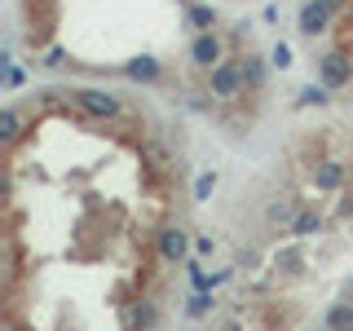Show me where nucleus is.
<instances>
[{"label": "nucleus", "mask_w": 353, "mask_h": 331, "mask_svg": "<svg viewBox=\"0 0 353 331\" xmlns=\"http://www.w3.org/2000/svg\"><path fill=\"white\" fill-rule=\"evenodd\" d=\"M327 9V31L314 40V53H340L353 75V0H318ZM353 88V80H349Z\"/></svg>", "instance_id": "f257e3e1"}, {"label": "nucleus", "mask_w": 353, "mask_h": 331, "mask_svg": "<svg viewBox=\"0 0 353 331\" xmlns=\"http://www.w3.org/2000/svg\"><path fill=\"white\" fill-rule=\"evenodd\" d=\"M154 252H159L163 265H181L185 252H190V234H185L181 225H159V234H154Z\"/></svg>", "instance_id": "f03ea898"}, {"label": "nucleus", "mask_w": 353, "mask_h": 331, "mask_svg": "<svg viewBox=\"0 0 353 331\" xmlns=\"http://www.w3.org/2000/svg\"><path fill=\"white\" fill-rule=\"evenodd\" d=\"M345 181H349V163H340V159H318L314 172H309V185H314V190H323V194L340 190Z\"/></svg>", "instance_id": "7ed1b4c3"}, {"label": "nucleus", "mask_w": 353, "mask_h": 331, "mask_svg": "<svg viewBox=\"0 0 353 331\" xmlns=\"http://www.w3.org/2000/svg\"><path fill=\"white\" fill-rule=\"evenodd\" d=\"M154 318H159V314H154V301H146V296L124 305V327H128V331H150Z\"/></svg>", "instance_id": "20e7f679"}, {"label": "nucleus", "mask_w": 353, "mask_h": 331, "mask_svg": "<svg viewBox=\"0 0 353 331\" xmlns=\"http://www.w3.org/2000/svg\"><path fill=\"white\" fill-rule=\"evenodd\" d=\"M323 225H327V221L318 217V212H296V221H292V230H287V234H296V239H314V234H323Z\"/></svg>", "instance_id": "39448f33"}, {"label": "nucleus", "mask_w": 353, "mask_h": 331, "mask_svg": "<svg viewBox=\"0 0 353 331\" xmlns=\"http://www.w3.org/2000/svg\"><path fill=\"white\" fill-rule=\"evenodd\" d=\"M327 331H353V305H331L327 309Z\"/></svg>", "instance_id": "423d86ee"}, {"label": "nucleus", "mask_w": 353, "mask_h": 331, "mask_svg": "<svg viewBox=\"0 0 353 331\" xmlns=\"http://www.w3.org/2000/svg\"><path fill=\"white\" fill-rule=\"evenodd\" d=\"M270 225H283V230H292V221H296V208L287 203V199H279V203H270Z\"/></svg>", "instance_id": "0eeeda50"}, {"label": "nucleus", "mask_w": 353, "mask_h": 331, "mask_svg": "<svg viewBox=\"0 0 353 331\" xmlns=\"http://www.w3.org/2000/svg\"><path fill=\"white\" fill-rule=\"evenodd\" d=\"M212 292H194L190 296V305H185V314H190V318H208V314H212Z\"/></svg>", "instance_id": "6e6552de"}, {"label": "nucleus", "mask_w": 353, "mask_h": 331, "mask_svg": "<svg viewBox=\"0 0 353 331\" xmlns=\"http://www.w3.org/2000/svg\"><path fill=\"white\" fill-rule=\"evenodd\" d=\"M212 190H216V172H203L194 181V203H208V199H212Z\"/></svg>", "instance_id": "1a4fd4ad"}, {"label": "nucleus", "mask_w": 353, "mask_h": 331, "mask_svg": "<svg viewBox=\"0 0 353 331\" xmlns=\"http://www.w3.org/2000/svg\"><path fill=\"white\" fill-rule=\"evenodd\" d=\"M194 252H199V257H212V239H208V234L194 239Z\"/></svg>", "instance_id": "9d476101"}]
</instances>
